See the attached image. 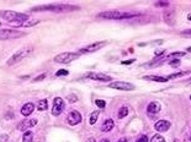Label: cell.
I'll return each instance as SVG.
<instances>
[{
    "mask_svg": "<svg viewBox=\"0 0 191 142\" xmlns=\"http://www.w3.org/2000/svg\"><path fill=\"white\" fill-rule=\"evenodd\" d=\"M186 52H190V53H191V47H189V48L186 49Z\"/></svg>",
    "mask_w": 191,
    "mask_h": 142,
    "instance_id": "obj_39",
    "label": "cell"
},
{
    "mask_svg": "<svg viewBox=\"0 0 191 142\" xmlns=\"http://www.w3.org/2000/svg\"><path fill=\"white\" fill-rule=\"evenodd\" d=\"M190 99H191V96H190Z\"/></svg>",
    "mask_w": 191,
    "mask_h": 142,
    "instance_id": "obj_42",
    "label": "cell"
},
{
    "mask_svg": "<svg viewBox=\"0 0 191 142\" xmlns=\"http://www.w3.org/2000/svg\"><path fill=\"white\" fill-rule=\"evenodd\" d=\"M138 14H129V13H120V11H105L98 15L100 19H110V20H122L129 19V17H136Z\"/></svg>",
    "mask_w": 191,
    "mask_h": 142,
    "instance_id": "obj_1",
    "label": "cell"
},
{
    "mask_svg": "<svg viewBox=\"0 0 191 142\" xmlns=\"http://www.w3.org/2000/svg\"><path fill=\"white\" fill-rule=\"evenodd\" d=\"M112 127H113V120L112 119H106L104 121V124H103V126H101V130H103L104 132H109V131L112 130Z\"/></svg>",
    "mask_w": 191,
    "mask_h": 142,
    "instance_id": "obj_17",
    "label": "cell"
},
{
    "mask_svg": "<svg viewBox=\"0 0 191 142\" xmlns=\"http://www.w3.org/2000/svg\"><path fill=\"white\" fill-rule=\"evenodd\" d=\"M181 34H183V36H189V37H191V29H186V31H183Z\"/></svg>",
    "mask_w": 191,
    "mask_h": 142,
    "instance_id": "obj_33",
    "label": "cell"
},
{
    "mask_svg": "<svg viewBox=\"0 0 191 142\" xmlns=\"http://www.w3.org/2000/svg\"><path fill=\"white\" fill-rule=\"evenodd\" d=\"M136 142H148V137L146 135H142V136H139L138 140H137Z\"/></svg>",
    "mask_w": 191,
    "mask_h": 142,
    "instance_id": "obj_30",
    "label": "cell"
},
{
    "mask_svg": "<svg viewBox=\"0 0 191 142\" xmlns=\"http://www.w3.org/2000/svg\"><path fill=\"white\" fill-rule=\"evenodd\" d=\"M101 142H109V140H103V141H101Z\"/></svg>",
    "mask_w": 191,
    "mask_h": 142,
    "instance_id": "obj_40",
    "label": "cell"
},
{
    "mask_svg": "<svg viewBox=\"0 0 191 142\" xmlns=\"http://www.w3.org/2000/svg\"><path fill=\"white\" fill-rule=\"evenodd\" d=\"M31 52H32V48H23V49H21V50H19V52H16L15 54L6 61V64L9 65V66H13V65H15L16 63L21 61L23 58H26Z\"/></svg>",
    "mask_w": 191,
    "mask_h": 142,
    "instance_id": "obj_3",
    "label": "cell"
},
{
    "mask_svg": "<svg viewBox=\"0 0 191 142\" xmlns=\"http://www.w3.org/2000/svg\"><path fill=\"white\" fill-rule=\"evenodd\" d=\"M88 79H91V80H96V81H104V82H110L112 80L111 76L109 75H105V74H96V72H89L86 75Z\"/></svg>",
    "mask_w": 191,
    "mask_h": 142,
    "instance_id": "obj_11",
    "label": "cell"
},
{
    "mask_svg": "<svg viewBox=\"0 0 191 142\" xmlns=\"http://www.w3.org/2000/svg\"><path fill=\"white\" fill-rule=\"evenodd\" d=\"M151 142H165V140H164L163 136H160V135H154L153 137H152V140H151Z\"/></svg>",
    "mask_w": 191,
    "mask_h": 142,
    "instance_id": "obj_23",
    "label": "cell"
},
{
    "mask_svg": "<svg viewBox=\"0 0 191 142\" xmlns=\"http://www.w3.org/2000/svg\"><path fill=\"white\" fill-rule=\"evenodd\" d=\"M187 20H189V21H191V14L187 16Z\"/></svg>",
    "mask_w": 191,
    "mask_h": 142,
    "instance_id": "obj_38",
    "label": "cell"
},
{
    "mask_svg": "<svg viewBox=\"0 0 191 142\" xmlns=\"http://www.w3.org/2000/svg\"><path fill=\"white\" fill-rule=\"evenodd\" d=\"M184 75H187V72H186V71H185V72H178V74H173V75H170L169 76V80L170 79H175V77H179V76H184Z\"/></svg>",
    "mask_w": 191,
    "mask_h": 142,
    "instance_id": "obj_28",
    "label": "cell"
},
{
    "mask_svg": "<svg viewBox=\"0 0 191 142\" xmlns=\"http://www.w3.org/2000/svg\"><path fill=\"white\" fill-rule=\"evenodd\" d=\"M110 88H113V90H121V91H133L134 86L132 84H128V82H122V81H116L112 82V84L109 85Z\"/></svg>",
    "mask_w": 191,
    "mask_h": 142,
    "instance_id": "obj_7",
    "label": "cell"
},
{
    "mask_svg": "<svg viewBox=\"0 0 191 142\" xmlns=\"http://www.w3.org/2000/svg\"><path fill=\"white\" fill-rule=\"evenodd\" d=\"M95 103H96V105L99 106V108H101V109H104L105 106H106V102H105V100L98 99V100H96V102H95Z\"/></svg>",
    "mask_w": 191,
    "mask_h": 142,
    "instance_id": "obj_26",
    "label": "cell"
},
{
    "mask_svg": "<svg viewBox=\"0 0 191 142\" xmlns=\"http://www.w3.org/2000/svg\"><path fill=\"white\" fill-rule=\"evenodd\" d=\"M132 63H134V59H131V60H125V61H122V65H129Z\"/></svg>",
    "mask_w": 191,
    "mask_h": 142,
    "instance_id": "obj_34",
    "label": "cell"
},
{
    "mask_svg": "<svg viewBox=\"0 0 191 142\" xmlns=\"http://www.w3.org/2000/svg\"><path fill=\"white\" fill-rule=\"evenodd\" d=\"M169 127H170V123L166 121V120H159L156 124V125H154V129H156L158 132H165V131H168Z\"/></svg>",
    "mask_w": 191,
    "mask_h": 142,
    "instance_id": "obj_13",
    "label": "cell"
},
{
    "mask_svg": "<svg viewBox=\"0 0 191 142\" xmlns=\"http://www.w3.org/2000/svg\"><path fill=\"white\" fill-rule=\"evenodd\" d=\"M38 21L36 20V21H26V22H22V23H19L20 26H33V25H36Z\"/></svg>",
    "mask_w": 191,
    "mask_h": 142,
    "instance_id": "obj_25",
    "label": "cell"
},
{
    "mask_svg": "<svg viewBox=\"0 0 191 142\" xmlns=\"http://www.w3.org/2000/svg\"><path fill=\"white\" fill-rule=\"evenodd\" d=\"M64 109V102L62 98H54V100H53V108H52V115L54 116H58L59 114H62V111Z\"/></svg>",
    "mask_w": 191,
    "mask_h": 142,
    "instance_id": "obj_8",
    "label": "cell"
},
{
    "mask_svg": "<svg viewBox=\"0 0 191 142\" xmlns=\"http://www.w3.org/2000/svg\"><path fill=\"white\" fill-rule=\"evenodd\" d=\"M69 98V97H68ZM70 100H71V102H75V100H76V98L74 97V96H70Z\"/></svg>",
    "mask_w": 191,
    "mask_h": 142,
    "instance_id": "obj_35",
    "label": "cell"
},
{
    "mask_svg": "<svg viewBox=\"0 0 191 142\" xmlns=\"http://www.w3.org/2000/svg\"><path fill=\"white\" fill-rule=\"evenodd\" d=\"M144 80H151V81H156V82H166L169 79L168 77H162V76H144Z\"/></svg>",
    "mask_w": 191,
    "mask_h": 142,
    "instance_id": "obj_18",
    "label": "cell"
},
{
    "mask_svg": "<svg viewBox=\"0 0 191 142\" xmlns=\"http://www.w3.org/2000/svg\"><path fill=\"white\" fill-rule=\"evenodd\" d=\"M32 140H33V134L31 131H27V132L23 134L22 142H32Z\"/></svg>",
    "mask_w": 191,
    "mask_h": 142,
    "instance_id": "obj_20",
    "label": "cell"
},
{
    "mask_svg": "<svg viewBox=\"0 0 191 142\" xmlns=\"http://www.w3.org/2000/svg\"><path fill=\"white\" fill-rule=\"evenodd\" d=\"M164 20L168 25H174L175 23V11L173 10H165L164 11Z\"/></svg>",
    "mask_w": 191,
    "mask_h": 142,
    "instance_id": "obj_14",
    "label": "cell"
},
{
    "mask_svg": "<svg viewBox=\"0 0 191 142\" xmlns=\"http://www.w3.org/2000/svg\"><path fill=\"white\" fill-rule=\"evenodd\" d=\"M78 8H71V6H67V5H50V6H42V8H37V9H33V11H45V10H48V11H68V10H76Z\"/></svg>",
    "mask_w": 191,
    "mask_h": 142,
    "instance_id": "obj_6",
    "label": "cell"
},
{
    "mask_svg": "<svg viewBox=\"0 0 191 142\" xmlns=\"http://www.w3.org/2000/svg\"><path fill=\"white\" fill-rule=\"evenodd\" d=\"M127 114H128V108L127 106H121V109L118 110V118L122 119V118L127 116Z\"/></svg>",
    "mask_w": 191,
    "mask_h": 142,
    "instance_id": "obj_22",
    "label": "cell"
},
{
    "mask_svg": "<svg viewBox=\"0 0 191 142\" xmlns=\"http://www.w3.org/2000/svg\"><path fill=\"white\" fill-rule=\"evenodd\" d=\"M147 111L149 114H157V113H159V111H160V104L158 102L149 103L148 108H147Z\"/></svg>",
    "mask_w": 191,
    "mask_h": 142,
    "instance_id": "obj_15",
    "label": "cell"
},
{
    "mask_svg": "<svg viewBox=\"0 0 191 142\" xmlns=\"http://www.w3.org/2000/svg\"><path fill=\"white\" fill-rule=\"evenodd\" d=\"M98 118H99V111H98V110L93 111V113L90 114V119H89V123H90V125H94V124L96 123Z\"/></svg>",
    "mask_w": 191,
    "mask_h": 142,
    "instance_id": "obj_21",
    "label": "cell"
},
{
    "mask_svg": "<svg viewBox=\"0 0 191 142\" xmlns=\"http://www.w3.org/2000/svg\"><path fill=\"white\" fill-rule=\"evenodd\" d=\"M174 142H179V141H178V140H175V141H174Z\"/></svg>",
    "mask_w": 191,
    "mask_h": 142,
    "instance_id": "obj_41",
    "label": "cell"
},
{
    "mask_svg": "<svg viewBox=\"0 0 191 142\" xmlns=\"http://www.w3.org/2000/svg\"><path fill=\"white\" fill-rule=\"evenodd\" d=\"M78 58H79V53H62V54H58L57 56H54L53 60L59 64H68Z\"/></svg>",
    "mask_w": 191,
    "mask_h": 142,
    "instance_id": "obj_4",
    "label": "cell"
},
{
    "mask_svg": "<svg viewBox=\"0 0 191 142\" xmlns=\"http://www.w3.org/2000/svg\"><path fill=\"white\" fill-rule=\"evenodd\" d=\"M47 108H48V102H47V99H41L37 104V109L38 110H46Z\"/></svg>",
    "mask_w": 191,
    "mask_h": 142,
    "instance_id": "obj_19",
    "label": "cell"
},
{
    "mask_svg": "<svg viewBox=\"0 0 191 142\" xmlns=\"http://www.w3.org/2000/svg\"><path fill=\"white\" fill-rule=\"evenodd\" d=\"M45 77H46V74H42V75L37 76V77H36V79H33V82H38V81H42V80H45Z\"/></svg>",
    "mask_w": 191,
    "mask_h": 142,
    "instance_id": "obj_31",
    "label": "cell"
},
{
    "mask_svg": "<svg viewBox=\"0 0 191 142\" xmlns=\"http://www.w3.org/2000/svg\"><path fill=\"white\" fill-rule=\"evenodd\" d=\"M156 6H159V8H168L169 6V1H157L154 3Z\"/></svg>",
    "mask_w": 191,
    "mask_h": 142,
    "instance_id": "obj_24",
    "label": "cell"
},
{
    "mask_svg": "<svg viewBox=\"0 0 191 142\" xmlns=\"http://www.w3.org/2000/svg\"><path fill=\"white\" fill-rule=\"evenodd\" d=\"M88 142H96V141H95L94 139H89V141H88Z\"/></svg>",
    "mask_w": 191,
    "mask_h": 142,
    "instance_id": "obj_36",
    "label": "cell"
},
{
    "mask_svg": "<svg viewBox=\"0 0 191 142\" xmlns=\"http://www.w3.org/2000/svg\"><path fill=\"white\" fill-rule=\"evenodd\" d=\"M25 33L15 29H0V40H6L11 38H17L20 36H23Z\"/></svg>",
    "mask_w": 191,
    "mask_h": 142,
    "instance_id": "obj_5",
    "label": "cell"
},
{
    "mask_svg": "<svg viewBox=\"0 0 191 142\" xmlns=\"http://www.w3.org/2000/svg\"><path fill=\"white\" fill-rule=\"evenodd\" d=\"M104 45H106V42H98V43L90 44V45L85 47V48H81L79 50V54H85V53H94V52L101 49Z\"/></svg>",
    "mask_w": 191,
    "mask_h": 142,
    "instance_id": "obj_9",
    "label": "cell"
},
{
    "mask_svg": "<svg viewBox=\"0 0 191 142\" xmlns=\"http://www.w3.org/2000/svg\"><path fill=\"white\" fill-rule=\"evenodd\" d=\"M33 109H35V105H33L32 103H26V104L21 108V114L25 115V116H28L30 114H32Z\"/></svg>",
    "mask_w": 191,
    "mask_h": 142,
    "instance_id": "obj_16",
    "label": "cell"
},
{
    "mask_svg": "<svg viewBox=\"0 0 191 142\" xmlns=\"http://www.w3.org/2000/svg\"><path fill=\"white\" fill-rule=\"evenodd\" d=\"M0 16H3L6 21L14 22V21H19L21 23V21H26L28 20V16L25 14H19L15 13V11H0Z\"/></svg>",
    "mask_w": 191,
    "mask_h": 142,
    "instance_id": "obj_2",
    "label": "cell"
},
{
    "mask_svg": "<svg viewBox=\"0 0 191 142\" xmlns=\"http://www.w3.org/2000/svg\"><path fill=\"white\" fill-rule=\"evenodd\" d=\"M185 54V53H181V52H178V53H173V54H170V55H168L166 58H173V56H183Z\"/></svg>",
    "mask_w": 191,
    "mask_h": 142,
    "instance_id": "obj_32",
    "label": "cell"
},
{
    "mask_svg": "<svg viewBox=\"0 0 191 142\" xmlns=\"http://www.w3.org/2000/svg\"><path fill=\"white\" fill-rule=\"evenodd\" d=\"M36 124H37V120H36V119H26V120H23V121H21L19 124L17 129H19L20 131H26L27 129L35 126Z\"/></svg>",
    "mask_w": 191,
    "mask_h": 142,
    "instance_id": "obj_12",
    "label": "cell"
},
{
    "mask_svg": "<svg viewBox=\"0 0 191 142\" xmlns=\"http://www.w3.org/2000/svg\"><path fill=\"white\" fill-rule=\"evenodd\" d=\"M68 123H69V125L71 126H74V125H78V124L81 121V114L79 113V111H76V110H71L69 115H68Z\"/></svg>",
    "mask_w": 191,
    "mask_h": 142,
    "instance_id": "obj_10",
    "label": "cell"
},
{
    "mask_svg": "<svg viewBox=\"0 0 191 142\" xmlns=\"http://www.w3.org/2000/svg\"><path fill=\"white\" fill-rule=\"evenodd\" d=\"M69 75V71L67 70H59L56 72V76H68Z\"/></svg>",
    "mask_w": 191,
    "mask_h": 142,
    "instance_id": "obj_27",
    "label": "cell"
},
{
    "mask_svg": "<svg viewBox=\"0 0 191 142\" xmlns=\"http://www.w3.org/2000/svg\"><path fill=\"white\" fill-rule=\"evenodd\" d=\"M170 66H174V68H178L179 65H180V60H178V59H175V60H173L169 63Z\"/></svg>",
    "mask_w": 191,
    "mask_h": 142,
    "instance_id": "obj_29",
    "label": "cell"
},
{
    "mask_svg": "<svg viewBox=\"0 0 191 142\" xmlns=\"http://www.w3.org/2000/svg\"><path fill=\"white\" fill-rule=\"evenodd\" d=\"M118 142H127V141H126V139H121V140L118 141Z\"/></svg>",
    "mask_w": 191,
    "mask_h": 142,
    "instance_id": "obj_37",
    "label": "cell"
}]
</instances>
